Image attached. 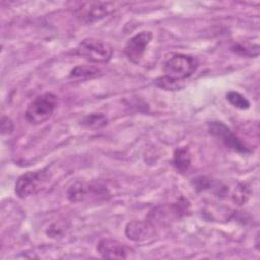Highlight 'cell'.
I'll use <instances>...</instances> for the list:
<instances>
[{"instance_id":"cell-1","label":"cell","mask_w":260,"mask_h":260,"mask_svg":"<svg viewBox=\"0 0 260 260\" xmlns=\"http://www.w3.org/2000/svg\"><path fill=\"white\" fill-rule=\"evenodd\" d=\"M161 65L164 76L182 82L195 73L199 66V61L191 55L173 53L165 58Z\"/></svg>"},{"instance_id":"cell-2","label":"cell","mask_w":260,"mask_h":260,"mask_svg":"<svg viewBox=\"0 0 260 260\" xmlns=\"http://www.w3.org/2000/svg\"><path fill=\"white\" fill-rule=\"evenodd\" d=\"M58 98L52 92H45L36 96L26 107L24 117L31 125H41L48 121L57 108Z\"/></svg>"},{"instance_id":"cell-3","label":"cell","mask_w":260,"mask_h":260,"mask_svg":"<svg viewBox=\"0 0 260 260\" xmlns=\"http://www.w3.org/2000/svg\"><path fill=\"white\" fill-rule=\"evenodd\" d=\"M76 54L91 63H107L112 59L113 48L96 38L83 39L75 49Z\"/></svg>"},{"instance_id":"cell-4","label":"cell","mask_w":260,"mask_h":260,"mask_svg":"<svg viewBox=\"0 0 260 260\" xmlns=\"http://www.w3.org/2000/svg\"><path fill=\"white\" fill-rule=\"evenodd\" d=\"M117 9L116 2L110 1H85L82 2L75 10V17L84 24L96 22Z\"/></svg>"},{"instance_id":"cell-5","label":"cell","mask_w":260,"mask_h":260,"mask_svg":"<svg viewBox=\"0 0 260 260\" xmlns=\"http://www.w3.org/2000/svg\"><path fill=\"white\" fill-rule=\"evenodd\" d=\"M187 206L188 204H186V202L158 205L149 211L147 220H149L155 226L170 225L179 220L185 214V212L188 210Z\"/></svg>"},{"instance_id":"cell-6","label":"cell","mask_w":260,"mask_h":260,"mask_svg":"<svg viewBox=\"0 0 260 260\" xmlns=\"http://www.w3.org/2000/svg\"><path fill=\"white\" fill-rule=\"evenodd\" d=\"M48 179L45 171L26 172L18 177L15 183L14 192L20 199H25L38 193Z\"/></svg>"},{"instance_id":"cell-7","label":"cell","mask_w":260,"mask_h":260,"mask_svg":"<svg viewBox=\"0 0 260 260\" xmlns=\"http://www.w3.org/2000/svg\"><path fill=\"white\" fill-rule=\"evenodd\" d=\"M208 130L217 139H219L226 147L237 151L239 153H249L251 149L240 140V138L228 127L224 123L220 121H211L208 123Z\"/></svg>"},{"instance_id":"cell-8","label":"cell","mask_w":260,"mask_h":260,"mask_svg":"<svg viewBox=\"0 0 260 260\" xmlns=\"http://www.w3.org/2000/svg\"><path fill=\"white\" fill-rule=\"evenodd\" d=\"M152 37L153 35L150 30H142L134 35L127 41L124 47L125 56L131 62L139 63L145 53L147 46L151 42Z\"/></svg>"},{"instance_id":"cell-9","label":"cell","mask_w":260,"mask_h":260,"mask_svg":"<svg viewBox=\"0 0 260 260\" xmlns=\"http://www.w3.org/2000/svg\"><path fill=\"white\" fill-rule=\"evenodd\" d=\"M98 253L106 259H128L133 250L114 239H102L96 245Z\"/></svg>"},{"instance_id":"cell-10","label":"cell","mask_w":260,"mask_h":260,"mask_svg":"<svg viewBox=\"0 0 260 260\" xmlns=\"http://www.w3.org/2000/svg\"><path fill=\"white\" fill-rule=\"evenodd\" d=\"M155 225L149 220H131L125 226L126 237L133 242H146L156 235Z\"/></svg>"},{"instance_id":"cell-11","label":"cell","mask_w":260,"mask_h":260,"mask_svg":"<svg viewBox=\"0 0 260 260\" xmlns=\"http://www.w3.org/2000/svg\"><path fill=\"white\" fill-rule=\"evenodd\" d=\"M173 164L179 172H186L191 165V154L189 149L187 147L177 148L174 152Z\"/></svg>"},{"instance_id":"cell-12","label":"cell","mask_w":260,"mask_h":260,"mask_svg":"<svg viewBox=\"0 0 260 260\" xmlns=\"http://www.w3.org/2000/svg\"><path fill=\"white\" fill-rule=\"evenodd\" d=\"M89 188L82 182H75L67 190V197L72 202L82 201L88 192Z\"/></svg>"},{"instance_id":"cell-13","label":"cell","mask_w":260,"mask_h":260,"mask_svg":"<svg viewBox=\"0 0 260 260\" xmlns=\"http://www.w3.org/2000/svg\"><path fill=\"white\" fill-rule=\"evenodd\" d=\"M107 123H108V119L102 113H93V114L87 115L81 120V125L90 129H100L105 125H107Z\"/></svg>"},{"instance_id":"cell-14","label":"cell","mask_w":260,"mask_h":260,"mask_svg":"<svg viewBox=\"0 0 260 260\" xmlns=\"http://www.w3.org/2000/svg\"><path fill=\"white\" fill-rule=\"evenodd\" d=\"M251 196V189L246 183H239L232 194V200L237 205L245 204Z\"/></svg>"},{"instance_id":"cell-15","label":"cell","mask_w":260,"mask_h":260,"mask_svg":"<svg viewBox=\"0 0 260 260\" xmlns=\"http://www.w3.org/2000/svg\"><path fill=\"white\" fill-rule=\"evenodd\" d=\"M225 99L233 107L237 109L247 110L250 108V102L248 101V99L238 91H235V90L228 91L225 94Z\"/></svg>"},{"instance_id":"cell-16","label":"cell","mask_w":260,"mask_h":260,"mask_svg":"<svg viewBox=\"0 0 260 260\" xmlns=\"http://www.w3.org/2000/svg\"><path fill=\"white\" fill-rule=\"evenodd\" d=\"M100 73V69L94 66H83L79 65L73 68L70 72V77H81V78H90L95 77Z\"/></svg>"},{"instance_id":"cell-17","label":"cell","mask_w":260,"mask_h":260,"mask_svg":"<svg viewBox=\"0 0 260 260\" xmlns=\"http://www.w3.org/2000/svg\"><path fill=\"white\" fill-rule=\"evenodd\" d=\"M155 83L157 86H159L164 89H167V90H176V89H179L182 87V85H180V82L172 80L164 75L161 77L157 78Z\"/></svg>"},{"instance_id":"cell-18","label":"cell","mask_w":260,"mask_h":260,"mask_svg":"<svg viewBox=\"0 0 260 260\" xmlns=\"http://www.w3.org/2000/svg\"><path fill=\"white\" fill-rule=\"evenodd\" d=\"M14 129L13 122L8 117H2L1 120V132L2 134H10Z\"/></svg>"}]
</instances>
